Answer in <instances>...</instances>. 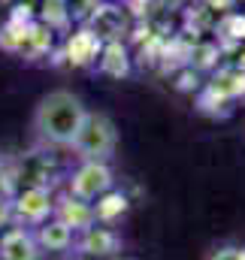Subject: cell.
<instances>
[{"mask_svg":"<svg viewBox=\"0 0 245 260\" xmlns=\"http://www.w3.org/2000/svg\"><path fill=\"white\" fill-rule=\"evenodd\" d=\"M82 248L88 254H115L118 251V236L106 227H88L82 236Z\"/></svg>","mask_w":245,"mask_h":260,"instance_id":"8","label":"cell"},{"mask_svg":"<svg viewBox=\"0 0 245 260\" xmlns=\"http://www.w3.org/2000/svg\"><path fill=\"white\" fill-rule=\"evenodd\" d=\"M55 212H58V221H64L70 230H88L94 227V218H97V209L76 197H67L61 206H55Z\"/></svg>","mask_w":245,"mask_h":260,"instance_id":"6","label":"cell"},{"mask_svg":"<svg viewBox=\"0 0 245 260\" xmlns=\"http://www.w3.org/2000/svg\"><path fill=\"white\" fill-rule=\"evenodd\" d=\"M12 191H15V167L9 157L0 154V203L12 200Z\"/></svg>","mask_w":245,"mask_h":260,"instance_id":"9","label":"cell"},{"mask_svg":"<svg viewBox=\"0 0 245 260\" xmlns=\"http://www.w3.org/2000/svg\"><path fill=\"white\" fill-rule=\"evenodd\" d=\"M118 145V127L106 112H88L73 139V151L79 160H109Z\"/></svg>","mask_w":245,"mask_h":260,"instance_id":"2","label":"cell"},{"mask_svg":"<svg viewBox=\"0 0 245 260\" xmlns=\"http://www.w3.org/2000/svg\"><path fill=\"white\" fill-rule=\"evenodd\" d=\"M209 260H245V251L242 248H218Z\"/></svg>","mask_w":245,"mask_h":260,"instance_id":"10","label":"cell"},{"mask_svg":"<svg viewBox=\"0 0 245 260\" xmlns=\"http://www.w3.org/2000/svg\"><path fill=\"white\" fill-rule=\"evenodd\" d=\"M112 182L115 176H112L109 160H79V170L70 179V197L85 200V203L103 200L112 191Z\"/></svg>","mask_w":245,"mask_h":260,"instance_id":"3","label":"cell"},{"mask_svg":"<svg viewBox=\"0 0 245 260\" xmlns=\"http://www.w3.org/2000/svg\"><path fill=\"white\" fill-rule=\"evenodd\" d=\"M55 212V200L46 185H27L12 203V215L21 224H43Z\"/></svg>","mask_w":245,"mask_h":260,"instance_id":"4","label":"cell"},{"mask_svg":"<svg viewBox=\"0 0 245 260\" xmlns=\"http://www.w3.org/2000/svg\"><path fill=\"white\" fill-rule=\"evenodd\" d=\"M85 115H88V109H85L82 97L67 91V88H58V91H49L37 103V109L30 115V130L43 145L70 148Z\"/></svg>","mask_w":245,"mask_h":260,"instance_id":"1","label":"cell"},{"mask_svg":"<svg viewBox=\"0 0 245 260\" xmlns=\"http://www.w3.org/2000/svg\"><path fill=\"white\" fill-rule=\"evenodd\" d=\"M40 257V245L37 236L24 227H9L0 236V260H37Z\"/></svg>","mask_w":245,"mask_h":260,"instance_id":"5","label":"cell"},{"mask_svg":"<svg viewBox=\"0 0 245 260\" xmlns=\"http://www.w3.org/2000/svg\"><path fill=\"white\" fill-rule=\"evenodd\" d=\"M37 227H40V230H37L34 236H37V245H40V248L64 251V248L73 242V230H70L64 221H58V218H55V221H49V218H46V221H43V224H37Z\"/></svg>","mask_w":245,"mask_h":260,"instance_id":"7","label":"cell"}]
</instances>
